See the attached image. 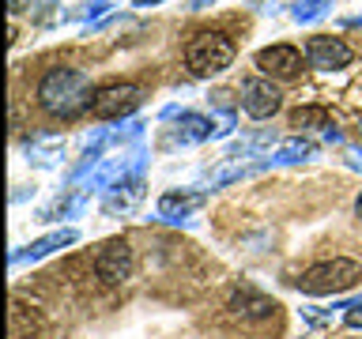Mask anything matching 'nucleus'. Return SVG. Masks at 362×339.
Here are the masks:
<instances>
[{
	"instance_id": "f257e3e1",
	"label": "nucleus",
	"mask_w": 362,
	"mask_h": 339,
	"mask_svg": "<svg viewBox=\"0 0 362 339\" xmlns=\"http://www.w3.org/2000/svg\"><path fill=\"white\" fill-rule=\"evenodd\" d=\"M98 90L90 87V76L83 68H49V72L42 76L38 83V106L49 113V117H76V113L90 109V102H95Z\"/></svg>"
},
{
	"instance_id": "412c9836",
	"label": "nucleus",
	"mask_w": 362,
	"mask_h": 339,
	"mask_svg": "<svg viewBox=\"0 0 362 339\" xmlns=\"http://www.w3.org/2000/svg\"><path fill=\"white\" fill-rule=\"evenodd\" d=\"M151 4H158V0H136V8H151Z\"/></svg>"
},
{
	"instance_id": "423d86ee",
	"label": "nucleus",
	"mask_w": 362,
	"mask_h": 339,
	"mask_svg": "<svg viewBox=\"0 0 362 339\" xmlns=\"http://www.w3.org/2000/svg\"><path fill=\"white\" fill-rule=\"evenodd\" d=\"M279 106H283V95H279V87L272 83L268 76H253V79H245V83H242V109L253 121L272 117Z\"/></svg>"
},
{
	"instance_id": "7ed1b4c3",
	"label": "nucleus",
	"mask_w": 362,
	"mask_h": 339,
	"mask_svg": "<svg viewBox=\"0 0 362 339\" xmlns=\"http://www.w3.org/2000/svg\"><path fill=\"white\" fill-rule=\"evenodd\" d=\"M185 64H189L192 76H219L234 64V42L226 38L223 30L197 34V38L185 45Z\"/></svg>"
},
{
	"instance_id": "f8f14e48",
	"label": "nucleus",
	"mask_w": 362,
	"mask_h": 339,
	"mask_svg": "<svg viewBox=\"0 0 362 339\" xmlns=\"http://www.w3.org/2000/svg\"><path fill=\"white\" fill-rule=\"evenodd\" d=\"M177 129H181L177 132L181 143H197V140H211V136H215V124L208 117H200V113H185Z\"/></svg>"
},
{
	"instance_id": "1a4fd4ad",
	"label": "nucleus",
	"mask_w": 362,
	"mask_h": 339,
	"mask_svg": "<svg viewBox=\"0 0 362 339\" xmlns=\"http://www.w3.org/2000/svg\"><path fill=\"white\" fill-rule=\"evenodd\" d=\"M276 309L279 305L272 298H264L260 290H253V287H242V290L230 294V313L242 316V321H264V316H272Z\"/></svg>"
},
{
	"instance_id": "9b49d317",
	"label": "nucleus",
	"mask_w": 362,
	"mask_h": 339,
	"mask_svg": "<svg viewBox=\"0 0 362 339\" xmlns=\"http://www.w3.org/2000/svg\"><path fill=\"white\" fill-rule=\"evenodd\" d=\"M140 200H144V185H140V181H129V185H113L110 196H106V211H110V215H129Z\"/></svg>"
},
{
	"instance_id": "9d476101",
	"label": "nucleus",
	"mask_w": 362,
	"mask_h": 339,
	"mask_svg": "<svg viewBox=\"0 0 362 339\" xmlns=\"http://www.w3.org/2000/svg\"><path fill=\"white\" fill-rule=\"evenodd\" d=\"M72 242H79V230H53V234H45V237H38V242H30L23 253H16L11 260H42V256H49V253H57V249H64V245H72Z\"/></svg>"
},
{
	"instance_id": "aec40b11",
	"label": "nucleus",
	"mask_w": 362,
	"mask_h": 339,
	"mask_svg": "<svg viewBox=\"0 0 362 339\" xmlns=\"http://www.w3.org/2000/svg\"><path fill=\"white\" fill-rule=\"evenodd\" d=\"M355 215H358V222H362V192H358V200H355Z\"/></svg>"
},
{
	"instance_id": "20e7f679",
	"label": "nucleus",
	"mask_w": 362,
	"mask_h": 339,
	"mask_svg": "<svg viewBox=\"0 0 362 339\" xmlns=\"http://www.w3.org/2000/svg\"><path fill=\"white\" fill-rule=\"evenodd\" d=\"M132 268H136L132 245L124 242V237H110V242L98 249V256H95V271H98V279L106 282V287L124 282V279L132 275Z\"/></svg>"
},
{
	"instance_id": "0eeeda50",
	"label": "nucleus",
	"mask_w": 362,
	"mask_h": 339,
	"mask_svg": "<svg viewBox=\"0 0 362 339\" xmlns=\"http://www.w3.org/2000/svg\"><path fill=\"white\" fill-rule=\"evenodd\" d=\"M351 45L344 38H332V34H317V38L305 42V61H310L317 72H339V68L351 64Z\"/></svg>"
},
{
	"instance_id": "dca6fc26",
	"label": "nucleus",
	"mask_w": 362,
	"mask_h": 339,
	"mask_svg": "<svg viewBox=\"0 0 362 339\" xmlns=\"http://www.w3.org/2000/svg\"><path fill=\"white\" fill-rule=\"evenodd\" d=\"M61 151H64L61 140H45V143H34L30 147V158H34V162H42V166H53L57 158H61Z\"/></svg>"
},
{
	"instance_id": "f03ea898",
	"label": "nucleus",
	"mask_w": 362,
	"mask_h": 339,
	"mask_svg": "<svg viewBox=\"0 0 362 339\" xmlns=\"http://www.w3.org/2000/svg\"><path fill=\"white\" fill-rule=\"evenodd\" d=\"M358 279H362V264H355L347 256H332V260H321V264H313L305 271L298 279V290L313 294V298H321V294H344Z\"/></svg>"
},
{
	"instance_id": "6e6552de",
	"label": "nucleus",
	"mask_w": 362,
	"mask_h": 339,
	"mask_svg": "<svg viewBox=\"0 0 362 339\" xmlns=\"http://www.w3.org/2000/svg\"><path fill=\"white\" fill-rule=\"evenodd\" d=\"M257 68L268 79H294L302 72V53L294 45H268L257 53Z\"/></svg>"
},
{
	"instance_id": "4be33fe9",
	"label": "nucleus",
	"mask_w": 362,
	"mask_h": 339,
	"mask_svg": "<svg viewBox=\"0 0 362 339\" xmlns=\"http://www.w3.org/2000/svg\"><path fill=\"white\" fill-rule=\"evenodd\" d=\"M358 129H362V121H358Z\"/></svg>"
},
{
	"instance_id": "a211bd4d",
	"label": "nucleus",
	"mask_w": 362,
	"mask_h": 339,
	"mask_svg": "<svg viewBox=\"0 0 362 339\" xmlns=\"http://www.w3.org/2000/svg\"><path fill=\"white\" fill-rule=\"evenodd\" d=\"M344 321H347V328H362V302H358V305H351Z\"/></svg>"
},
{
	"instance_id": "ddd939ff",
	"label": "nucleus",
	"mask_w": 362,
	"mask_h": 339,
	"mask_svg": "<svg viewBox=\"0 0 362 339\" xmlns=\"http://www.w3.org/2000/svg\"><path fill=\"white\" fill-rule=\"evenodd\" d=\"M200 203V196H185V192H166L163 200H158V215L163 219H181V215H189L192 208Z\"/></svg>"
},
{
	"instance_id": "4468645a",
	"label": "nucleus",
	"mask_w": 362,
	"mask_h": 339,
	"mask_svg": "<svg viewBox=\"0 0 362 339\" xmlns=\"http://www.w3.org/2000/svg\"><path fill=\"white\" fill-rule=\"evenodd\" d=\"M291 124L294 129H310V124H317V129H332V121H328V109H321V106H305V109H294L291 113Z\"/></svg>"
},
{
	"instance_id": "f3484780",
	"label": "nucleus",
	"mask_w": 362,
	"mask_h": 339,
	"mask_svg": "<svg viewBox=\"0 0 362 339\" xmlns=\"http://www.w3.org/2000/svg\"><path fill=\"white\" fill-rule=\"evenodd\" d=\"M325 8H332V0H298V4H294V19L310 23L317 16H325Z\"/></svg>"
},
{
	"instance_id": "39448f33",
	"label": "nucleus",
	"mask_w": 362,
	"mask_h": 339,
	"mask_svg": "<svg viewBox=\"0 0 362 339\" xmlns=\"http://www.w3.org/2000/svg\"><path fill=\"white\" fill-rule=\"evenodd\" d=\"M136 106H140V87L136 83H110V87H98L95 102H90V113L98 121H117V117H129Z\"/></svg>"
},
{
	"instance_id": "6ab92c4d",
	"label": "nucleus",
	"mask_w": 362,
	"mask_h": 339,
	"mask_svg": "<svg viewBox=\"0 0 362 339\" xmlns=\"http://www.w3.org/2000/svg\"><path fill=\"white\" fill-rule=\"evenodd\" d=\"M208 4H215V0H189V8H192V11H200V8H208Z\"/></svg>"
},
{
	"instance_id": "2eb2a0df",
	"label": "nucleus",
	"mask_w": 362,
	"mask_h": 339,
	"mask_svg": "<svg viewBox=\"0 0 362 339\" xmlns=\"http://www.w3.org/2000/svg\"><path fill=\"white\" fill-rule=\"evenodd\" d=\"M317 151V147L310 143V140H291V143H283L279 147V155L272 158L276 166H287V162H302V158H310Z\"/></svg>"
}]
</instances>
